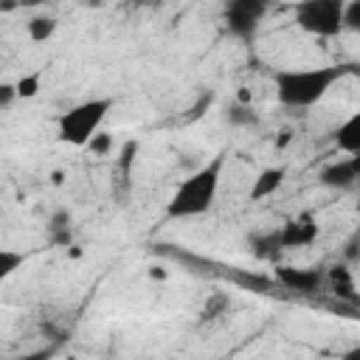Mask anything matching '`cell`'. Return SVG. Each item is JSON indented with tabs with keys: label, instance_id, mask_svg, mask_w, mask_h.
Masks as SVG:
<instances>
[{
	"label": "cell",
	"instance_id": "cell-1",
	"mask_svg": "<svg viewBox=\"0 0 360 360\" xmlns=\"http://www.w3.org/2000/svg\"><path fill=\"white\" fill-rule=\"evenodd\" d=\"M360 73V65H323V68H287V70H276L273 73V87H276V98L284 107L292 110H304L318 104L335 82H340L343 76Z\"/></svg>",
	"mask_w": 360,
	"mask_h": 360
},
{
	"label": "cell",
	"instance_id": "cell-2",
	"mask_svg": "<svg viewBox=\"0 0 360 360\" xmlns=\"http://www.w3.org/2000/svg\"><path fill=\"white\" fill-rule=\"evenodd\" d=\"M222 169H225V155H214L208 163H202L197 172H191L186 180H180V186L174 188V194L166 202V217L169 219L202 217L217 200Z\"/></svg>",
	"mask_w": 360,
	"mask_h": 360
},
{
	"label": "cell",
	"instance_id": "cell-3",
	"mask_svg": "<svg viewBox=\"0 0 360 360\" xmlns=\"http://www.w3.org/2000/svg\"><path fill=\"white\" fill-rule=\"evenodd\" d=\"M110 110H112V98H107V96L87 98V101L68 107L56 118V138L68 146H76V149L87 146L101 132V124H104Z\"/></svg>",
	"mask_w": 360,
	"mask_h": 360
},
{
	"label": "cell",
	"instance_id": "cell-4",
	"mask_svg": "<svg viewBox=\"0 0 360 360\" xmlns=\"http://www.w3.org/2000/svg\"><path fill=\"white\" fill-rule=\"evenodd\" d=\"M343 0H301L292 6L295 25L312 37H338L343 31Z\"/></svg>",
	"mask_w": 360,
	"mask_h": 360
},
{
	"label": "cell",
	"instance_id": "cell-5",
	"mask_svg": "<svg viewBox=\"0 0 360 360\" xmlns=\"http://www.w3.org/2000/svg\"><path fill=\"white\" fill-rule=\"evenodd\" d=\"M264 14H267V3H262V0H231L222 11L228 34H233L239 39H250Z\"/></svg>",
	"mask_w": 360,
	"mask_h": 360
},
{
	"label": "cell",
	"instance_id": "cell-6",
	"mask_svg": "<svg viewBox=\"0 0 360 360\" xmlns=\"http://www.w3.org/2000/svg\"><path fill=\"white\" fill-rule=\"evenodd\" d=\"M276 278L281 287L301 292V295H312L326 284V270L321 267H290V264H276Z\"/></svg>",
	"mask_w": 360,
	"mask_h": 360
},
{
	"label": "cell",
	"instance_id": "cell-7",
	"mask_svg": "<svg viewBox=\"0 0 360 360\" xmlns=\"http://www.w3.org/2000/svg\"><path fill=\"white\" fill-rule=\"evenodd\" d=\"M278 236H281V248L284 250H290V248H307L318 236V222H315V217L309 211H304V214L287 219L278 228Z\"/></svg>",
	"mask_w": 360,
	"mask_h": 360
},
{
	"label": "cell",
	"instance_id": "cell-8",
	"mask_svg": "<svg viewBox=\"0 0 360 360\" xmlns=\"http://www.w3.org/2000/svg\"><path fill=\"white\" fill-rule=\"evenodd\" d=\"M326 284L329 290L340 298V301H349V304H357L360 295H357V284H354V273L346 267V264H332L326 270Z\"/></svg>",
	"mask_w": 360,
	"mask_h": 360
},
{
	"label": "cell",
	"instance_id": "cell-9",
	"mask_svg": "<svg viewBox=\"0 0 360 360\" xmlns=\"http://www.w3.org/2000/svg\"><path fill=\"white\" fill-rule=\"evenodd\" d=\"M284 180H287V166H264L256 174L253 186H250V200H267V197H273L284 186Z\"/></svg>",
	"mask_w": 360,
	"mask_h": 360
},
{
	"label": "cell",
	"instance_id": "cell-10",
	"mask_svg": "<svg viewBox=\"0 0 360 360\" xmlns=\"http://www.w3.org/2000/svg\"><path fill=\"white\" fill-rule=\"evenodd\" d=\"M332 141L343 155H357L360 152V110H354L346 121L338 124V129L332 132Z\"/></svg>",
	"mask_w": 360,
	"mask_h": 360
},
{
	"label": "cell",
	"instance_id": "cell-11",
	"mask_svg": "<svg viewBox=\"0 0 360 360\" xmlns=\"http://www.w3.org/2000/svg\"><path fill=\"white\" fill-rule=\"evenodd\" d=\"M25 31H28L31 42H48L56 34V20L48 17V14H37V17H31L25 22Z\"/></svg>",
	"mask_w": 360,
	"mask_h": 360
},
{
	"label": "cell",
	"instance_id": "cell-12",
	"mask_svg": "<svg viewBox=\"0 0 360 360\" xmlns=\"http://www.w3.org/2000/svg\"><path fill=\"white\" fill-rule=\"evenodd\" d=\"M250 248H253V256H259V259H273V262H276L278 253L284 250L278 231L264 233V236H253V239H250Z\"/></svg>",
	"mask_w": 360,
	"mask_h": 360
},
{
	"label": "cell",
	"instance_id": "cell-13",
	"mask_svg": "<svg viewBox=\"0 0 360 360\" xmlns=\"http://www.w3.org/2000/svg\"><path fill=\"white\" fill-rule=\"evenodd\" d=\"M228 124H233V127H253V124H259V115L253 112V107L250 104H233L231 110H228Z\"/></svg>",
	"mask_w": 360,
	"mask_h": 360
},
{
	"label": "cell",
	"instance_id": "cell-14",
	"mask_svg": "<svg viewBox=\"0 0 360 360\" xmlns=\"http://www.w3.org/2000/svg\"><path fill=\"white\" fill-rule=\"evenodd\" d=\"M22 253L20 250H11V248H3L0 250V278L6 281L8 276H14V270H20L22 267Z\"/></svg>",
	"mask_w": 360,
	"mask_h": 360
},
{
	"label": "cell",
	"instance_id": "cell-15",
	"mask_svg": "<svg viewBox=\"0 0 360 360\" xmlns=\"http://www.w3.org/2000/svg\"><path fill=\"white\" fill-rule=\"evenodd\" d=\"M39 84H42V73H25V76H20L14 82L20 98H34L39 93Z\"/></svg>",
	"mask_w": 360,
	"mask_h": 360
},
{
	"label": "cell",
	"instance_id": "cell-16",
	"mask_svg": "<svg viewBox=\"0 0 360 360\" xmlns=\"http://www.w3.org/2000/svg\"><path fill=\"white\" fill-rule=\"evenodd\" d=\"M343 31L360 34V0L346 3V8H343Z\"/></svg>",
	"mask_w": 360,
	"mask_h": 360
},
{
	"label": "cell",
	"instance_id": "cell-17",
	"mask_svg": "<svg viewBox=\"0 0 360 360\" xmlns=\"http://www.w3.org/2000/svg\"><path fill=\"white\" fill-rule=\"evenodd\" d=\"M87 152H93V155H98V158H104V155H110L112 152V135L110 132H98L87 146H84Z\"/></svg>",
	"mask_w": 360,
	"mask_h": 360
},
{
	"label": "cell",
	"instance_id": "cell-18",
	"mask_svg": "<svg viewBox=\"0 0 360 360\" xmlns=\"http://www.w3.org/2000/svg\"><path fill=\"white\" fill-rule=\"evenodd\" d=\"M14 98H20V96H17V87H14V84H0V107L8 110Z\"/></svg>",
	"mask_w": 360,
	"mask_h": 360
},
{
	"label": "cell",
	"instance_id": "cell-19",
	"mask_svg": "<svg viewBox=\"0 0 360 360\" xmlns=\"http://www.w3.org/2000/svg\"><path fill=\"white\" fill-rule=\"evenodd\" d=\"M53 357V349H37V352H28V354H20V357H11V360H51Z\"/></svg>",
	"mask_w": 360,
	"mask_h": 360
},
{
	"label": "cell",
	"instance_id": "cell-20",
	"mask_svg": "<svg viewBox=\"0 0 360 360\" xmlns=\"http://www.w3.org/2000/svg\"><path fill=\"white\" fill-rule=\"evenodd\" d=\"M340 360H360V343H354L352 349H346V352L340 354Z\"/></svg>",
	"mask_w": 360,
	"mask_h": 360
},
{
	"label": "cell",
	"instance_id": "cell-21",
	"mask_svg": "<svg viewBox=\"0 0 360 360\" xmlns=\"http://www.w3.org/2000/svg\"><path fill=\"white\" fill-rule=\"evenodd\" d=\"M290 138H292V132H290V129H284V132H281V138H278V146H287V141H290Z\"/></svg>",
	"mask_w": 360,
	"mask_h": 360
},
{
	"label": "cell",
	"instance_id": "cell-22",
	"mask_svg": "<svg viewBox=\"0 0 360 360\" xmlns=\"http://www.w3.org/2000/svg\"><path fill=\"white\" fill-rule=\"evenodd\" d=\"M149 276H152V278H166V270H163V267H152Z\"/></svg>",
	"mask_w": 360,
	"mask_h": 360
},
{
	"label": "cell",
	"instance_id": "cell-23",
	"mask_svg": "<svg viewBox=\"0 0 360 360\" xmlns=\"http://www.w3.org/2000/svg\"><path fill=\"white\" fill-rule=\"evenodd\" d=\"M354 208H357V214H360V197H357V205H354Z\"/></svg>",
	"mask_w": 360,
	"mask_h": 360
}]
</instances>
